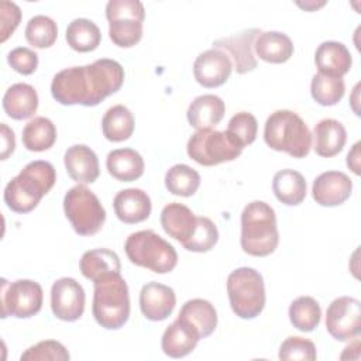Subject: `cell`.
<instances>
[{
    "label": "cell",
    "instance_id": "6da1fadb",
    "mask_svg": "<svg viewBox=\"0 0 361 361\" xmlns=\"http://www.w3.org/2000/svg\"><path fill=\"white\" fill-rule=\"evenodd\" d=\"M123 82V66L114 59L102 58L85 66L59 71L51 82V94L63 106L93 107L118 92Z\"/></svg>",
    "mask_w": 361,
    "mask_h": 361
},
{
    "label": "cell",
    "instance_id": "7a4b0ae2",
    "mask_svg": "<svg viewBox=\"0 0 361 361\" xmlns=\"http://www.w3.org/2000/svg\"><path fill=\"white\" fill-rule=\"evenodd\" d=\"M56 172L51 162L37 159L28 162L4 188V203L16 213L34 210L39 200L54 188Z\"/></svg>",
    "mask_w": 361,
    "mask_h": 361
},
{
    "label": "cell",
    "instance_id": "3957f363",
    "mask_svg": "<svg viewBox=\"0 0 361 361\" xmlns=\"http://www.w3.org/2000/svg\"><path fill=\"white\" fill-rule=\"evenodd\" d=\"M279 243L275 210L262 200L248 203L241 213L240 244L245 254L267 257Z\"/></svg>",
    "mask_w": 361,
    "mask_h": 361
},
{
    "label": "cell",
    "instance_id": "277c9868",
    "mask_svg": "<svg viewBox=\"0 0 361 361\" xmlns=\"http://www.w3.org/2000/svg\"><path fill=\"white\" fill-rule=\"evenodd\" d=\"M93 283L92 313L97 324L107 330L123 327L130 317V295L124 278L117 272L106 275Z\"/></svg>",
    "mask_w": 361,
    "mask_h": 361
},
{
    "label": "cell",
    "instance_id": "5b68a950",
    "mask_svg": "<svg viewBox=\"0 0 361 361\" xmlns=\"http://www.w3.org/2000/svg\"><path fill=\"white\" fill-rule=\"evenodd\" d=\"M264 141L275 151L293 158H305L312 148V134L306 123L292 110H276L265 121Z\"/></svg>",
    "mask_w": 361,
    "mask_h": 361
},
{
    "label": "cell",
    "instance_id": "8992f818",
    "mask_svg": "<svg viewBox=\"0 0 361 361\" xmlns=\"http://www.w3.org/2000/svg\"><path fill=\"white\" fill-rule=\"evenodd\" d=\"M128 259L155 274H168L178 264V254L173 245L152 230H141L130 234L124 244Z\"/></svg>",
    "mask_w": 361,
    "mask_h": 361
},
{
    "label": "cell",
    "instance_id": "52a82bcc",
    "mask_svg": "<svg viewBox=\"0 0 361 361\" xmlns=\"http://www.w3.org/2000/svg\"><path fill=\"white\" fill-rule=\"evenodd\" d=\"M227 295L235 316L254 319L265 306V286L262 275L250 267L234 269L227 278Z\"/></svg>",
    "mask_w": 361,
    "mask_h": 361
},
{
    "label": "cell",
    "instance_id": "ba28073f",
    "mask_svg": "<svg viewBox=\"0 0 361 361\" xmlns=\"http://www.w3.org/2000/svg\"><path fill=\"white\" fill-rule=\"evenodd\" d=\"M244 147L226 130H197L188 140L186 151L190 159L203 166L234 161Z\"/></svg>",
    "mask_w": 361,
    "mask_h": 361
},
{
    "label": "cell",
    "instance_id": "9c48e42d",
    "mask_svg": "<svg viewBox=\"0 0 361 361\" xmlns=\"http://www.w3.org/2000/svg\"><path fill=\"white\" fill-rule=\"evenodd\" d=\"M63 212L79 235H93L106 221V210L99 197L85 185L71 188L63 197Z\"/></svg>",
    "mask_w": 361,
    "mask_h": 361
},
{
    "label": "cell",
    "instance_id": "30bf717a",
    "mask_svg": "<svg viewBox=\"0 0 361 361\" xmlns=\"http://www.w3.org/2000/svg\"><path fill=\"white\" fill-rule=\"evenodd\" d=\"M109 37L120 48H130L142 37L144 4L138 0H110L106 4Z\"/></svg>",
    "mask_w": 361,
    "mask_h": 361
},
{
    "label": "cell",
    "instance_id": "8fae6325",
    "mask_svg": "<svg viewBox=\"0 0 361 361\" xmlns=\"http://www.w3.org/2000/svg\"><path fill=\"white\" fill-rule=\"evenodd\" d=\"M1 317L13 316L17 319H28L35 316L42 307V288L31 279H17L8 282L1 279Z\"/></svg>",
    "mask_w": 361,
    "mask_h": 361
},
{
    "label": "cell",
    "instance_id": "7c38bea8",
    "mask_svg": "<svg viewBox=\"0 0 361 361\" xmlns=\"http://www.w3.org/2000/svg\"><path fill=\"white\" fill-rule=\"evenodd\" d=\"M326 329L338 341L358 337L361 331V303L351 296L334 299L326 312Z\"/></svg>",
    "mask_w": 361,
    "mask_h": 361
},
{
    "label": "cell",
    "instance_id": "4fadbf2b",
    "mask_svg": "<svg viewBox=\"0 0 361 361\" xmlns=\"http://www.w3.org/2000/svg\"><path fill=\"white\" fill-rule=\"evenodd\" d=\"M85 290L73 278H59L51 288V310L63 322H76L85 312Z\"/></svg>",
    "mask_w": 361,
    "mask_h": 361
},
{
    "label": "cell",
    "instance_id": "5bb4252c",
    "mask_svg": "<svg viewBox=\"0 0 361 361\" xmlns=\"http://www.w3.org/2000/svg\"><path fill=\"white\" fill-rule=\"evenodd\" d=\"M261 32L259 28H248L238 34L219 38L213 41L212 45L213 48L224 51L230 56L235 72L244 75L254 71L258 65L254 54V42Z\"/></svg>",
    "mask_w": 361,
    "mask_h": 361
},
{
    "label": "cell",
    "instance_id": "9a60e30c",
    "mask_svg": "<svg viewBox=\"0 0 361 361\" xmlns=\"http://www.w3.org/2000/svg\"><path fill=\"white\" fill-rule=\"evenodd\" d=\"M233 71L230 56L217 48H210L199 54L193 62V76L203 87H219L224 85Z\"/></svg>",
    "mask_w": 361,
    "mask_h": 361
},
{
    "label": "cell",
    "instance_id": "2e32d148",
    "mask_svg": "<svg viewBox=\"0 0 361 361\" xmlns=\"http://www.w3.org/2000/svg\"><path fill=\"white\" fill-rule=\"evenodd\" d=\"M353 192V182L348 175L340 171L320 173L312 185V196L320 206L334 207L343 204Z\"/></svg>",
    "mask_w": 361,
    "mask_h": 361
},
{
    "label": "cell",
    "instance_id": "e0dca14e",
    "mask_svg": "<svg viewBox=\"0 0 361 361\" xmlns=\"http://www.w3.org/2000/svg\"><path fill=\"white\" fill-rule=\"evenodd\" d=\"M175 305L176 295L172 288L159 282H148L141 288L140 309L145 319L162 322L172 314Z\"/></svg>",
    "mask_w": 361,
    "mask_h": 361
},
{
    "label": "cell",
    "instance_id": "ac0fdd59",
    "mask_svg": "<svg viewBox=\"0 0 361 361\" xmlns=\"http://www.w3.org/2000/svg\"><path fill=\"white\" fill-rule=\"evenodd\" d=\"M63 164L71 179L80 185L93 183L99 178L100 166L97 155L85 144L69 147L65 151Z\"/></svg>",
    "mask_w": 361,
    "mask_h": 361
},
{
    "label": "cell",
    "instance_id": "d6986e66",
    "mask_svg": "<svg viewBox=\"0 0 361 361\" xmlns=\"http://www.w3.org/2000/svg\"><path fill=\"white\" fill-rule=\"evenodd\" d=\"M200 340L199 331L182 317H176L164 331L161 347L171 358H182L190 354Z\"/></svg>",
    "mask_w": 361,
    "mask_h": 361
},
{
    "label": "cell",
    "instance_id": "ffe728a7",
    "mask_svg": "<svg viewBox=\"0 0 361 361\" xmlns=\"http://www.w3.org/2000/svg\"><path fill=\"white\" fill-rule=\"evenodd\" d=\"M117 219L126 224H135L147 220L151 214V199L142 189L130 188L120 190L113 200Z\"/></svg>",
    "mask_w": 361,
    "mask_h": 361
},
{
    "label": "cell",
    "instance_id": "44dd1931",
    "mask_svg": "<svg viewBox=\"0 0 361 361\" xmlns=\"http://www.w3.org/2000/svg\"><path fill=\"white\" fill-rule=\"evenodd\" d=\"M314 62L319 73L343 78L353 65L348 48L338 41H324L314 52Z\"/></svg>",
    "mask_w": 361,
    "mask_h": 361
},
{
    "label": "cell",
    "instance_id": "7402d4cb",
    "mask_svg": "<svg viewBox=\"0 0 361 361\" xmlns=\"http://www.w3.org/2000/svg\"><path fill=\"white\" fill-rule=\"evenodd\" d=\"M197 217L185 204L172 202L161 212V226L164 231L173 240L183 244L190 238L196 228Z\"/></svg>",
    "mask_w": 361,
    "mask_h": 361
},
{
    "label": "cell",
    "instance_id": "603a6c76",
    "mask_svg": "<svg viewBox=\"0 0 361 361\" xmlns=\"http://www.w3.org/2000/svg\"><path fill=\"white\" fill-rule=\"evenodd\" d=\"M224 102L216 94H200L192 100L186 117L196 130H212L224 117Z\"/></svg>",
    "mask_w": 361,
    "mask_h": 361
},
{
    "label": "cell",
    "instance_id": "cb8c5ba5",
    "mask_svg": "<svg viewBox=\"0 0 361 361\" xmlns=\"http://www.w3.org/2000/svg\"><path fill=\"white\" fill-rule=\"evenodd\" d=\"M312 141L314 152L319 157L331 158L344 148L347 131L338 120L323 118L314 126Z\"/></svg>",
    "mask_w": 361,
    "mask_h": 361
},
{
    "label": "cell",
    "instance_id": "d4e9b609",
    "mask_svg": "<svg viewBox=\"0 0 361 361\" xmlns=\"http://www.w3.org/2000/svg\"><path fill=\"white\" fill-rule=\"evenodd\" d=\"M4 113L13 120H25L38 109L37 90L28 83L11 85L3 96Z\"/></svg>",
    "mask_w": 361,
    "mask_h": 361
},
{
    "label": "cell",
    "instance_id": "484cf974",
    "mask_svg": "<svg viewBox=\"0 0 361 361\" xmlns=\"http://www.w3.org/2000/svg\"><path fill=\"white\" fill-rule=\"evenodd\" d=\"M109 173L120 182H133L144 173V159L133 148H118L109 152L106 158Z\"/></svg>",
    "mask_w": 361,
    "mask_h": 361
},
{
    "label": "cell",
    "instance_id": "4316f807",
    "mask_svg": "<svg viewBox=\"0 0 361 361\" xmlns=\"http://www.w3.org/2000/svg\"><path fill=\"white\" fill-rule=\"evenodd\" d=\"M293 42L279 31L261 32L254 42V54L268 63H283L293 55Z\"/></svg>",
    "mask_w": 361,
    "mask_h": 361
},
{
    "label": "cell",
    "instance_id": "83f0119b",
    "mask_svg": "<svg viewBox=\"0 0 361 361\" xmlns=\"http://www.w3.org/2000/svg\"><path fill=\"white\" fill-rule=\"evenodd\" d=\"M82 275L94 282L106 275L117 274L121 269L118 255L109 248H96L86 251L79 262Z\"/></svg>",
    "mask_w": 361,
    "mask_h": 361
},
{
    "label": "cell",
    "instance_id": "f1b7e54d",
    "mask_svg": "<svg viewBox=\"0 0 361 361\" xmlns=\"http://www.w3.org/2000/svg\"><path fill=\"white\" fill-rule=\"evenodd\" d=\"M272 190L275 197L286 206H298L306 197V180L295 169H281L274 175Z\"/></svg>",
    "mask_w": 361,
    "mask_h": 361
},
{
    "label": "cell",
    "instance_id": "f546056e",
    "mask_svg": "<svg viewBox=\"0 0 361 361\" xmlns=\"http://www.w3.org/2000/svg\"><path fill=\"white\" fill-rule=\"evenodd\" d=\"M190 323L200 334V338L209 337L217 327V312L206 299H190L185 302L178 314Z\"/></svg>",
    "mask_w": 361,
    "mask_h": 361
},
{
    "label": "cell",
    "instance_id": "4dcf8cb0",
    "mask_svg": "<svg viewBox=\"0 0 361 361\" xmlns=\"http://www.w3.org/2000/svg\"><path fill=\"white\" fill-rule=\"evenodd\" d=\"M21 141L28 151H34V152L47 151L56 141V127L47 117H42V116L34 117L23 128Z\"/></svg>",
    "mask_w": 361,
    "mask_h": 361
},
{
    "label": "cell",
    "instance_id": "1f68e13d",
    "mask_svg": "<svg viewBox=\"0 0 361 361\" xmlns=\"http://www.w3.org/2000/svg\"><path fill=\"white\" fill-rule=\"evenodd\" d=\"M103 135L113 142L128 140L134 133V116L123 104H116L104 113L102 118Z\"/></svg>",
    "mask_w": 361,
    "mask_h": 361
},
{
    "label": "cell",
    "instance_id": "d6a6232c",
    "mask_svg": "<svg viewBox=\"0 0 361 361\" xmlns=\"http://www.w3.org/2000/svg\"><path fill=\"white\" fill-rule=\"evenodd\" d=\"M65 39L73 51L90 52L100 45L102 32L92 20L75 18L66 28Z\"/></svg>",
    "mask_w": 361,
    "mask_h": 361
},
{
    "label": "cell",
    "instance_id": "836d02e7",
    "mask_svg": "<svg viewBox=\"0 0 361 361\" xmlns=\"http://www.w3.org/2000/svg\"><path fill=\"white\" fill-rule=\"evenodd\" d=\"M289 320L295 329L303 333L313 331L322 317V309L319 302L312 296H299L296 298L288 310Z\"/></svg>",
    "mask_w": 361,
    "mask_h": 361
},
{
    "label": "cell",
    "instance_id": "e575fe53",
    "mask_svg": "<svg viewBox=\"0 0 361 361\" xmlns=\"http://www.w3.org/2000/svg\"><path fill=\"white\" fill-rule=\"evenodd\" d=\"M166 189L176 196H193L200 186V175L185 164L171 166L165 173Z\"/></svg>",
    "mask_w": 361,
    "mask_h": 361
},
{
    "label": "cell",
    "instance_id": "d590c367",
    "mask_svg": "<svg viewBox=\"0 0 361 361\" xmlns=\"http://www.w3.org/2000/svg\"><path fill=\"white\" fill-rule=\"evenodd\" d=\"M345 92V85L343 78L327 76L323 73H316L312 78L310 94L316 103L320 106H334L337 104Z\"/></svg>",
    "mask_w": 361,
    "mask_h": 361
},
{
    "label": "cell",
    "instance_id": "8d00e7d4",
    "mask_svg": "<svg viewBox=\"0 0 361 361\" xmlns=\"http://www.w3.org/2000/svg\"><path fill=\"white\" fill-rule=\"evenodd\" d=\"M58 38L56 23L48 16H34L25 25V39L34 48H49Z\"/></svg>",
    "mask_w": 361,
    "mask_h": 361
},
{
    "label": "cell",
    "instance_id": "74e56055",
    "mask_svg": "<svg viewBox=\"0 0 361 361\" xmlns=\"http://www.w3.org/2000/svg\"><path fill=\"white\" fill-rule=\"evenodd\" d=\"M219 241V230L216 224L204 216L197 217L196 228L190 238L182 245L185 250L192 252H206L210 251Z\"/></svg>",
    "mask_w": 361,
    "mask_h": 361
},
{
    "label": "cell",
    "instance_id": "f35d334b",
    "mask_svg": "<svg viewBox=\"0 0 361 361\" xmlns=\"http://www.w3.org/2000/svg\"><path fill=\"white\" fill-rule=\"evenodd\" d=\"M69 358L71 355L65 345L56 340L39 341L27 348L20 357L21 361H68Z\"/></svg>",
    "mask_w": 361,
    "mask_h": 361
},
{
    "label": "cell",
    "instance_id": "ab89813d",
    "mask_svg": "<svg viewBox=\"0 0 361 361\" xmlns=\"http://www.w3.org/2000/svg\"><path fill=\"white\" fill-rule=\"evenodd\" d=\"M227 131L243 145L247 147L252 144L257 138L258 133V121L248 111H240L234 114L230 121Z\"/></svg>",
    "mask_w": 361,
    "mask_h": 361
},
{
    "label": "cell",
    "instance_id": "60d3db41",
    "mask_svg": "<svg viewBox=\"0 0 361 361\" xmlns=\"http://www.w3.org/2000/svg\"><path fill=\"white\" fill-rule=\"evenodd\" d=\"M316 345L312 340L290 336L285 338L279 347V358L281 360H306L313 361L316 360Z\"/></svg>",
    "mask_w": 361,
    "mask_h": 361
},
{
    "label": "cell",
    "instance_id": "b9f144b4",
    "mask_svg": "<svg viewBox=\"0 0 361 361\" xmlns=\"http://www.w3.org/2000/svg\"><path fill=\"white\" fill-rule=\"evenodd\" d=\"M7 62L16 72L21 75H31L37 71L38 55L27 47H17L8 52Z\"/></svg>",
    "mask_w": 361,
    "mask_h": 361
},
{
    "label": "cell",
    "instance_id": "7bdbcfd3",
    "mask_svg": "<svg viewBox=\"0 0 361 361\" xmlns=\"http://www.w3.org/2000/svg\"><path fill=\"white\" fill-rule=\"evenodd\" d=\"M0 21H1L0 39L1 42H4L14 32V30L18 27L21 21L20 7L13 1H7V0L0 1Z\"/></svg>",
    "mask_w": 361,
    "mask_h": 361
},
{
    "label": "cell",
    "instance_id": "ee69618b",
    "mask_svg": "<svg viewBox=\"0 0 361 361\" xmlns=\"http://www.w3.org/2000/svg\"><path fill=\"white\" fill-rule=\"evenodd\" d=\"M0 134H1V154H0V158L4 161L14 152L16 138H14L13 130L6 123L0 124Z\"/></svg>",
    "mask_w": 361,
    "mask_h": 361
},
{
    "label": "cell",
    "instance_id": "f6af8a7d",
    "mask_svg": "<svg viewBox=\"0 0 361 361\" xmlns=\"http://www.w3.org/2000/svg\"><path fill=\"white\" fill-rule=\"evenodd\" d=\"M360 141L355 142L351 148V151L347 154V166L355 173L360 175Z\"/></svg>",
    "mask_w": 361,
    "mask_h": 361
},
{
    "label": "cell",
    "instance_id": "bcb514c9",
    "mask_svg": "<svg viewBox=\"0 0 361 361\" xmlns=\"http://www.w3.org/2000/svg\"><path fill=\"white\" fill-rule=\"evenodd\" d=\"M296 4H298L299 7L307 10V11H314L316 8L323 7V6L326 4V1H320V3H314V1H305V3H300V1H298Z\"/></svg>",
    "mask_w": 361,
    "mask_h": 361
},
{
    "label": "cell",
    "instance_id": "7dc6e473",
    "mask_svg": "<svg viewBox=\"0 0 361 361\" xmlns=\"http://www.w3.org/2000/svg\"><path fill=\"white\" fill-rule=\"evenodd\" d=\"M358 87H360V85H355V87H354V99L351 100V106H353V110H354V113L355 114H360V110H358V106H357V94H358Z\"/></svg>",
    "mask_w": 361,
    "mask_h": 361
}]
</instances>
